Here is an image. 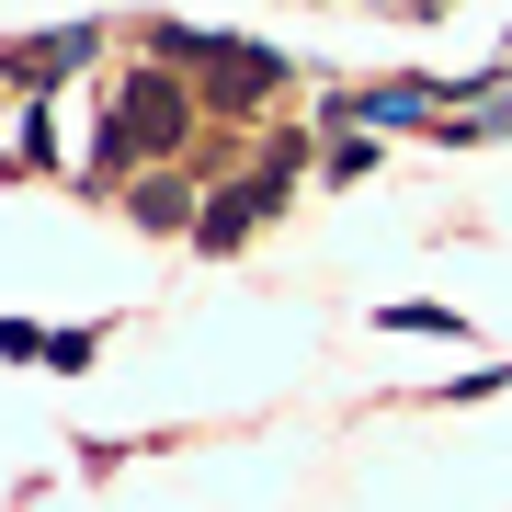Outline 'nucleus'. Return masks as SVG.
Listing matches in <instances>:
<instances>
[{
  "mask_svg": "<svg viewBox=\"0 0 512 512\" xmlns=\"http://www.w3.org/2000/svg\"><path fill=\"white\" fill-rule=\"evenodd\" d=\"M433 103H456V92H433V80H376V92H353V103H330V114H365V126H421Z\"/></svg>",
  "mask_w": 512,
  "mask_h": 512,
  "instance_id": "nucleus-1",
  "label": "nucleus"
},
{
  "mask_svg": "<svg viewBox=\"0 0 512 512\" xmlns=\"http://www.w3.org/2000/svg\"><path fill=\"white\" fill-rule=\"evenodd\" d=\"M262 205H285V183H274V171H262V183H228V205H205V228H194V239H205V251H228V239L262 217Z\"/></svg>",
  "mask_w": 512,
  "mask_h": 512,
  "instance_id": "nucleus-2",
  "label": "nucleus"
}]
</instances>
